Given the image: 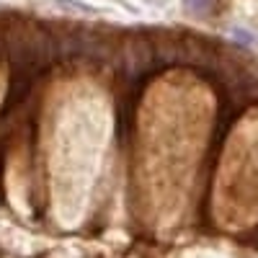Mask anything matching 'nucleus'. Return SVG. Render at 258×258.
<instances>
[{
	"label": "nucleus",
	"mask_w": 258,
	"mask_h": 258,
	"mask_svg": "<svg viewBox=\"0 0 258 258\" xmlns=\"http://www.w3.org/2000/svg\"><path fill=\"white\" fill-rule=\"evenodd\" d=\"M103 109V103H96V96L85 91L83 101V114H80V132L73 135L68 119L62 116V111L54 119V145H52V170L57 178V197L64 199V194H83L91 188V178L96 173V158L101 153L103 145V129H109V111L101 114L91 126L88 121L96 116V111Z\"/></svg>",
	"instance_id": "obj_1"
},
{
	"label": "nucleus",
	"mask_w": 258,
	"mask_h": 258,
	"mask_svg": "<svg viewBox=\"0 0 258 258\" xmlns=\"http://www.w3.org/2000/svg\"><path fill=\"white\" fill-rule=\"evenodd\" d=\"M214 6H217V0H186V8L191 11V13H209Z\"/></svg>",
	"instance_id": "obj_2"
}]
</instances>
